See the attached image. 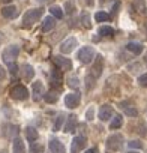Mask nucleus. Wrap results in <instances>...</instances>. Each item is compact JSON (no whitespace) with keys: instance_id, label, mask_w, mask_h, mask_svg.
<instances>
[{"instance_id":"obj_38","label":"nucleus","mask_w":147,"mask_h":153,"mask_svg":"<svg viewBox=\"0 0 147 153\" xmlns=\"http://www.w3.org/2000/svg\"><path fill=\"white\" fill-rule=\"evenodd\" d=\"M5 76H6V69L0 65V80H5Z\"/></svg>"},{"instance_id":"obj_16","label":"nucleus","mask_w":147,"mask_h":153,"mask_svg":"<svg viewBox=\"0 0 147 153\" xmlns=\"http://www.w3.org/2000/svg\"><path fill=\"white\" fill-rule=\"evenodd\" d=\"M54 26H56V18H54V17H47V18L42 21V30H44L45 33H48L50 30H53Z\"/></svg>"},{"instance_id":"obj_5","label":"nucleus","mask_w":147,"mask_h":153,"mask_svg":"<svg viewBox=\"0 0 147 153\" xmlns=\"http://www.w3.org/2000/svg\"><path fill=\"white\" fill-rule=\"evenodd\" d=\"M123 146V137L120 134H114L111 135L108 140H107V149L108 150H113V152H117L120 150Z\"/></svg>"},{"instance_id":"obj_41","label":"nucleus","mask_w":147,"mask_h":153,"mask_svg":"<svg viewBox=\"0 0 147 153\" xmlns=\"http://www.w3.org/2000/svg\"><path fill=\"white\" fill-rule=\"evenodd\" d=\"M0 2H3V3H11L12 0H0Z\"/></svg>"},{"instance_id":"obj_40","label":"nucleus","mask_w":147,"mask_h":153,"mask_svg":"<svg viewBox=\"0 0 147 153\" xmlns=\"http://www.w3.org/2000/svg\"><path fill=\"white\" fill-rule=\"evenodd\" d=\"M86 2H87V5H89V6H93V3H95V0H86Z\"/></svg>"},{"instance_id":"obj_35","label":"nucleus","mask_w":147,"mask_h":153,"mask_svg":"<svg viewBox=\"0 0 147 153\" xmlns=\"http://www.w3.org/2000/svg\"><path fill=\"white\" fill-rule=\"evenodd\" d=\"M129 147H131V149H141V147H143V143H140V141H137V140H135V141L132 140V141H129Z\"/></svg>"},{"instance_id":"obj_31","label":"nucleus","mask_w":147,"mask_h":153,"mask_svg":"<svg viewBox=\"0 0 147 153\" xmlns=\"http://www.w3.org/2000/svg\"><path fill=\"white\" fill-rule=\"evenodd\" d=\"M95 20H96L98 23H104V21H108V20H110V15H108L107 12H96Z\"/></svg>"},{"instance_id":"obj_12","label":"nucleus","mask_w":147,"mask_h":153,"mask_svg":"<svg viewBox=\"0 0 147 153\" xmlns=\"http://www.w3.org/2000/svg\"><path fill=\"white\" fill-rule=\"evenodd\" d=\"M45 95V89H44V84L41 83V81H38V83H35L33 84V101L35 102H38L42 96Z\"/></svg>"},{"instance_id":"obj_30","label":"nucleus","mask_w":147,"mask_h":153,"mask_svg":"<svg viewBox=\"0 0 147 153\" xmlns=\"http://www.w3.org/2000/svg\"><path fill=\"white\" fill-rule=\"evenodd\" d=\"M63 123H65V114H59L57 116V119H56V123H54V129L53 131H60L62 129V126H63Z\"/></svg>"},{"instance_id":"obj_4","label":"nucleus","mask_w":147,"mask_h":153,"mask_svg":"<svg viewBox=\"0 0 147 153\" xmlns=\"http://www.w3.org/2000/svg\"><path fill=\"white\" fill-rule=\"evenodd\" d=\"M9 93H11V98H14V99H17V101H24V99L29 98V90H27V87H26V86H21V84L14 86Z\"/></svg>"},{"instance_id":"obj_43","label":"nucleus","mask_w":147,"mask_h":153,"mask_svg":"<svg viewBox=\"0 0 147 153\" xmlns=\"http://www.w3.org/2000/svg\"><path fill=\"white\" fill-rule=\"evenodd\" d=\"M146 63H147V53H146Z\"/></svg>"},{"instance_id":"obj_8","label":"nucleus","mask_w":147,"mask_h":153,"mask_svg":"<svg viewBox=\"0 0 147 153\" xmlns=\"http://www.w3.org/2000/svg\"><path fill=\"white\" fill-rule=\"evenodd\" d=\"M53 60H54V63H56L57 69H60V71H69V69L72 68V62H71L69 59H66V57L54 56V57H53Z\"/></svg>"},{"instance_id":"obj_39","label":"nucleus","mask_w":147,"mask_h":153,"mask_svg":"<svg viewBox=\"0 0 147 153\" xmlns=\"http://www.w3.org/2000/svg\"><path fill=\"white\" fill-rule=\"evenodd\" d=\"M84 153H98V149L96 147H92V149H87Z\"/></svg>"},{"instance_id":"obj_14","label":"nucleus","mask_w":147,"mask_h":153,"mask_svg":"<svg viewBox=\"0 0 147 153\" xmlns=\"http://www.w3.org/2000/svg\"><path fill=\"white\" fill-rule=\"evenodd\" d=\"M102 68H104V59H102V56H98V60L93 65V71H92V75L95 76V78H98V76L102 74Z\"/></svg>"},{"instance_id":"obj_36","label":"nucleus","mask_w":147,"mask_h":153,"mask_svg":"<svg viewBox=\"0 0 147 153\" xmlns=\"http://www.w3.org/2000/svg\"><path fill=\"white\" fill-rule=\"evenodd\" d=\"M93 113H95V107H90V108L86 111V119H87V120H93Z\"/></svg>"},{"instance_id":"obj_3","label":"nucleus","mask_w":147,"mask_h":153,"mask_svg":"<svg viewBox=\"0 0 147 153\" xmlns=\"http://www.w3.org/2000/svg\"><path fill=\"white\" fill-rule=\"evenodd\" d=\"M96 57V53H95V50L92 48V47H83L80 51H78V60L81 62V63H86V65H89V63H92V60Z\"/></svg>"},{"instance_id":"obj_20","label":"nucleus","mask_w":147,"mask_h":153,"mask_svg":"<svg viewBox=\"0 0 147 153\" xmlns=\"http://www.w3.org/2000/svg\"><path fill=\"white\" fill-rule=\"evenodd\" d=\"M75 123H77V116H75V114L68 116V122H66V125H65V132H72Z\"/></svg>"},{"instance_id":"obj_15","label":"nucleus","mask_w":147,"mask_h":153,"mask_svg":"<svg viewBox=\"0 0 147 153\" xmlns=\"http://www.w3.org/2000/svg\"><path fill=\"white\" fill-rule=\"evenodd\" d=\"M21 75H23V78H24L26 81L33 80V76H35V69H33V66H32V65H24Z\"/></svg>"},{"instance_id":"obj_1","label":"nucleus","mask_w":147,"mask_h":153,"mask_svg":"<svg viewBox=\"0 0 147 153\" xmlns=\"http://www.w3.org/2000/svg\"><path fill=\"white\" fill-rule=\"evenodd\" d=\"M42 14H44V9H42V8L29 9V11L24 14V17H23V26L26 27V26H30V24L36 23V21L42 17Z\"/></svg>"},{"instance_id":"obj_13","label":"nucleus","mask_w":147,"mask_h":153,"mask_svg":"<svg viewBox=\"0 0 147 153\" xmlns=\"http://www.w3.org/2000/svg\"><path fill=\"white\" fill-rule=\"evenodd\" d=\"M50 153H66V149L59 140H51L50 141Z\"/></svg>"},{"instance_id":"obj_23","label":"nucleus","mask_w":147,"mask_h":153,"mask_svg":"<svg viewBox=\"0 0 147 153\" xmlns=\"http://www.w3.org/2000/svg\"><path fill=\"white\" fill-rule=\"evenodd\" d=\"M123 123V117L122 116H113L111 122H110V129H119Z\"/></svg>"},{"instance_id":"obj_19","label":"nucleus","mask_w":147,"mask_h":153,"mask_svg":"<svg viewBox=\"0 0 147 153\" xmlns=\"http://www.w3.org/2000/svg\"><path fill=\"white\" fill-rule=\"evenodd\" d=\"M17 134H18V126L15 125H8L6 126V129L3 131V135L5 137H8V138H11V140H14V137H17Z\"/></svg>"},{"instance_id":"obj_17","label":"nucleus","mask_w":147,"mask_h":153,"mask_svg":"<svg viewBox=\"0 0 147 153\" xmlns=\"http://www.w3.org/2000/svg\"><path fill=\"white\" fill-rule=\"evenodd\" d=\"M12 153H26L24 143L20 138H14V141H12Z\"/></svg>"},{"instance_id":"obj_22","label":"nucleus","mask_w":147,"mask_h":153,"mask_svg":"<svg viewBox=\"0 0 147 153\" xmlns=\"http://www.w3.org/2000/svg\"><path fill=\"white\" fill-rule=\"evenodd\" d=\"M119 107H120V108H123V110H125V113H126L129 117H137V114H138V111H137L134 107H128V104H126V102H122Z\"/></svg>"},{"instance_id":"obj_28","label":"nucleus","mask_w":147,"mask_h":153,"mask_svg":"<svg viewBox=\"0 0 147 153\" xmlns=\"http://www.w3.org/2000/svg\"><path fill=\"white\" fill-rule=\"evenodd\" d=\"M81 23H83V26L86 27V29H90L92 27V23H90V14L89 12H83L81 14Z\"/></svg>"},{"instance_id":"obj_27","label":"nucleus","mask_w":147,"mask_h":153,"mask_svg":"<svg viewBox=\"0 0 147 153\" xmlns=\"http://www.w3.org/2000/svg\"><path fill=\"white\" fill-rule=\"evenodd\" d=\"M44 98H45V101H47L48 104H56L57 99H59V95H57L56 92H48V93L44 95Z\"/></svg>"},{"instance_id":"obj_21","label":"nucleus","mask_w":147,"mask_h":153,"mask_svg":"<svg viewBox=\"0 0 147 153\" xmlns=\"http://www.w3.org/2000/svg\"><path fill=\"white\" fill-rule=\"evenodd\" d=\"M26 138H27L30 143L36 141V140H38V131H36L35 128H32V126L26 128Z\"/></svg>"},{"instance_id":"obj_29","label":"nucleus","mask_w":147,"mask_h":153,"mask_svg":"<svg viewBox=\"0 0 147 153\" xmlns=\"http://www.w3.org/2000/svg\"><path fill=\"white\" fill-rule=\"evenodd\" d=\"M50 14L54 17V18H62L63 17V11L60 6H51L50 8Z\"/></svg>"},{"instance_id":"obj_24","label":"nucleus","mask_w":147,"mask_h":153,"mask_svg":"<svg viewBox=\"0 0 147 153\" xmlns=\"http://www.w3.org/2000/svg\"><path fill=\"white\" fill-rule=\"evenodd\" d=\"M134 8H135L140 14H146V9H147L144 0H134Z\"/></svg>"},{"instance_id":"obj_9","label":"nucleus","mask_w":147,"mask_h":153,"mask_svg":"<svg viewBox=\"0 0 147 153\" xmlns=\"http://www.w3.org/2000/svg\"><path fill=\"white\" fill-rule=\"evenodd\" d=\"M86 147V138L84 137H74V140H72V144H71V150H72V153H78V152H81L83 149Z\"/></svg>"},{"instance_id":"obj_11","label":"nucleus","mask_w":147,"mask_h":153,"mask_svg":"<svg viewBox=\"0 0 147 153\" xmlns=\"http://www.w3.org/2000/svg\"><path fill=\"white\" fill-rule=\"evenodd\" d=\"M113 107H110V105H102L101 108H99V119L102 120V122H107V120H110V119H113Z\"/></svg>"},{"instance_id":"obj_6","label":"nucleus","mask_w":147,"mask_h":153,"mask_svg":"<svg viewBox=\"0 0 147 153\" xmlns=\"http://www.w3.org/2000/svg\"><path fill=\"white\" fill-rule=\"evenodd\" d=\"M81 102V95L80 92H74V93H69L65 96V105L68 108H77Z\"/></svg>"},{"instance_id":"obj_25","label":"nucleus","mask_w":147,"mask_h":153,"mask_svg":"<svg viewBox=\"0 0 147 153\" xmlns=\"http://www.w3.org/2000/svg\"><path fill=\"white\" fill-rule=\"evenodd\" d=\"M68 86L71 89H77L80 86V81H78V76L77 75H69L68 76Z\"/></svg>"},{"instance_id":"obj_34","label":"nucleus","mask_w":147,"mask_h":153,"mask_svg":"<svg viewBox=\"0 0 147 153\" xmlns=\"http://www.w3.org/2000/svg\"><path fill=\"white\" fill-rule=\"evenodd\" d=\"M8 69H9V72H11L12 75H15V74L18 72V65H17V63H9V65H8Z\"/></svg>"},{"instance_id":"obj_10","label":"nucleus","mask_w":147,"mask_h":153,"mask_svg":"<svg viewBox=\"0 0 147 153\" xmlns=\"http://www.w3.org/2000/svg\"><path fill=\"white\" fill-rule=\"evenodd\" d=\"M18 14H20V11H18V8H15V6H5V8H2V17H5V18H8V20L17 18Z\"/></svg>"},{"instance_id":"obj_32","label":"nucleus","mask_w":147,"mask_h":153,"mask_svg":"<svg viewBox=\"0 0 147 153\" xmlns=\"http://www.w3.org/2000/svg\"><path fill=\"white\" fill-rule=\"evenodd\" d=\"M65 9H66L68 14L75 12V3H74V0H68V2L65 3Z\"/></svg>"},{"instance_id":"obj_18","label":"nucleus","mask_w":147,"mask_h":153,"mask_svg":"<svg viewBox=\"0 0 147 153\" xmlns=\"http://www.w3.org/2000/svg\"><path fill=\"white\" fill-rule=\"evenodd\" d=\"M126 48H128L132 54H135V56L141 54V53H143V50H144V47H143L141 44H138V42H129V44L126 45Z\"/></svg>"},{"instance_id":"obj_7","label":"nucleus","mask_w":147,"mask_h":153,"mask_svg":"<svg viewBox=\"0 0 147 153\" xmlns=\"http://www.w3.org/2000/svg\"><path fill=\"white\" fill-rule=\"evenodd\" d=\"M77 45H78V41H77L75 38H68L66 41L62 42V45H60V53L69 54V53H72L74 50L77 48Z\"/></svg>"},{"instance_id":"obj_42","label":"nucleus","mask_w":147,"mask_h":153,"mask_svg":"<svg viewBox=\"0 0 147 153\" xmlns=\"http://www.w3.org/2000/svg\"><path fill=\"white\" fill-rule=\"evenodd\" d=\"M128 153H138V152H135V150H134V152H132V150H131V152H128Z\"/></svg>"},{"instance_id":"obj_33","label":"nucleus","mask_w":147,"mask_h":153,"mask_svg":"<svg viewBox=\"0 0 147 153\" xmlns=\"http://www.w3.org/2000/svg\"><path fill=\"white\" fill-rule=\"evenodd\" d=\"M138 84L141 87H147V74H143L138 76Z\"/></svg>"},{"instance_id":"obj_26","label":"nucleus","mask_w":147,"mask_h":153,"mask_svg":"<svg viewBox=\"0 0 147 153\" xmlns=\"http://www.w3.org/2000/svg\"><path fill=\"white\" fill-rule=\"evenodd\" d=\"M98 33H99L101 36H113V35H114V29L110 27V26H102V27L98 30Z\"/></svg>"},{"instance_id":"obj_2","label":"nucleus","mask_w":147,"mask_h":153,"mask_svg":"<svg viewBox=\"0 0 147 153\" xmlns=\"http://www.w3.org/2000/svg\"><path fill=\"white\" fill-rule=\"evenodd\" d=\"M18 54H20V47L15 45V44H12V45H8V47L3 50L2 59H3V62H5L6 65L15 63V59L18 57Z\"/></svg>"},{"instance_id":"obj_37","label":"nucleus","mask_w":147,"mask_h":153,"mask_svg":"<svg viewBox=\"0 0 147 153\" xmlns=\"http://www.w3.org/2000/svg\"><path fill=\"white\" fill-rule=\"evenodd\" d=\"M38 152H42V146L41 144H32L30 153H38Z\"/></svg>"}]
</instances>
